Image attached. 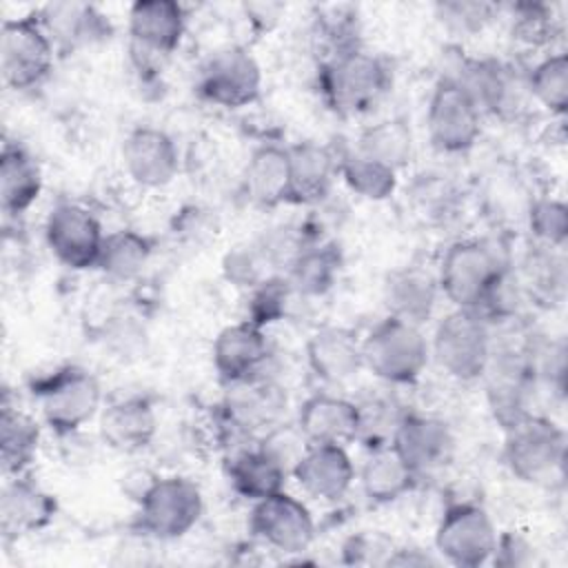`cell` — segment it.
I'll return each instance as SVG.
<instances>
[{"instance_id": "obj_5", "label": "cell", "mask_w": 568, "mask_h": 568, "mask_svg": "<svg viewBox=\"0 0 568 568\" xmlns=\"http://www.w3.org/2000/svg\"><path fill=\"white\" fill-rule=\"evenodd\" d=\"M566 462V433L552 419L528 415L506 428L504 464L524 484L548 486L561 479Z\"/></svg>"}, {"instance_id": "obj_17", "label": "cell", "mask_w": 568, "mask_h": 568, "mask_svg": "<svg viewBox=\"0 0 568 568\" xmlns=\"http://www.w3.org/2000/svg\"><path fill=\"white\" fill-rule=\"evenodd\" d=\"M55 513V497L38 486L27 473L4 477L0 493V532L4 541L40 532L53 521Z\"/></svg>"}, {"instance_id": "obj_41", "label": "cell", "mask_w": 568, "mask_h": 568, "mask_svg": "<svg viewBox=\"0 0 568 568\" xmlns=\"http://www.w3.org/2000/svg\"><path fill=\"white\" fill-rule=\"evenodd\" d=\"M457 189L444 173H422L410 186V202L426 220H444L457 206Z\"/></svg>"}, {"instance_id": "obj_37", "label": "cell", "mask_w": 568, "mask_h": 568, "mask_svg": "<svg viewBox=\"0 0 568 568\" xmlns=\"http://www.w3.org/2000/svg\"><path fill=\"white\" fill-rule=\"evenodd\" d=\"M337 173L344 184L371 202L388 200L397 189V171L353 151L337 153Z\"/></svg>"}, {"instance_id": "obj_8", "label": "cell", "mask_w": 568, "mask_h": 568, "mask_svg": "<svg viewBox=\"0 0 568 568\" xmlns=\"http://www.w3.org/2000/svg\"><path fill=\"white\" fill-rule=\"evenodd\" d=\"M55 44L44 31L38 11L4 20L0 27L2 82L13 91L38 87L53 69Z\"/></svg>"}, {"instance_id": "obj_47", "label": "cell", "mask_w": 568, "mask_h": 568, "mask_svg": "<svg viewBox=\"0 0 568 568\" xmlns=\"http://www.w3.org/2000/svg\"><path fill=\"white\" fill-rule=\"evenodd\" d=\"M535 559V548L517 532L497 535V546L493 552L495 566H528Z\"/></svg>"}, {"instance_id": "obj_10", "label": "cell", "mask_w": 568, "mask_h": 568, "mask_svg": "<svg viewBox=\"0 0 568 568\" xmlns=\"http://www.w3.org/2000/svg\"><path fill=\"white\" fill-rule=\"evenodd\" d=\"M426 129L439 153H466L481 133V111L455 80L442 75L428 100Z\"/></svg>"}, {"instance_id": "obj_32", "label": "cell", "mask_w": 568, "mask_h": 568, "mask_svg": "<svg viewBox=\"0 0 568 568\" xmlns=\"http://www.w3.org/2000/svg\"><path fill=\"white\" fill-rule=\"evenodd\" d=\"M226 475L233 490L253 504L284 490L288 477V473L260 446L240 448L233 453L226 466Z\"/></svg>"}, {"instance_id": "obj_43", "label": "cell", "mask_w": 568, "mask_h": 568, "mask_svg": "<svg viewBox=\"0 0 568 568\" xmlns=\"http://www.w3.org/2000/svg\"><path fill=\"white\" fill-rule=\"evenodd\" d=\"M510 33L526 47H548L557 33V20L548 4L519 2L510 7Z\"/></svg>"}, {"instance_id": "obj_39", "label": "cell", "mask_w": 568, "mask_h": 568, "mask_svg": "<svg viewBox=\"0 0 568 568\" xmlns=\"http://www.w3.org/2000/svg\"><path fill=\"white\" fill-rule=\"evenodd\" d=\"M222 273L231 284L248 288V291L253 286H257L260 282H264L266 277L282 275L275 268L273 260L268 257V253L260 240L231 248L222 260Z\"/></svg>"}, {"instance_id": "obj_19", "label": "cell", "mask_w": 568, "mask_h": 568, "mask_svg": "<svg viewBox=\"0 0 568 568\" xmlns=\"http://www.w3.org/2000/svg\"><path fill=\"white\" fill-rule=\"evenodd\" d=\"M291 475L306 495L337 501L351 490L355 466L342 444H311Z\"/></svg>"}, {"instance_id": "obj_45", "label": "cell", "mask_w": 568, "mask_h": 568, "mask_svg": "<svg viewBox=\"0 0 568 568\" xmlns=\"http://www.w3.org/2000/svg\"><path fill=\"white\" fill-rule=\"evenodd\" d=\"M497 13V4L477 0H446L435 4L437 20L455 36H473L484 31Z\"/></svg>"}, {"instance_id": "obj_25", "label": "cell", "mask_w": 568, "mask_h": 568, "mask_svg": "<svg viewBox=\"0 0 568 568\" xmlns=\"http://www.w3.org/2000/svg\"><path fill=\"white\" fill-rule=\"evenodd\" d=\"M291 182H288V204L308 206L324 202L335 184L337 153L324 144L300 142L288 146Z\"/></svg>"}, {"instance_id": "obj_35", "label": "cell", "mask_w": 568, "mask_h": 568, "mask_svg": "<svg viewBox=\"0 0 568 568\" xmlns=\"http://www.w3.org/2000/svg\"><path fill=\"white\" fill-rule=\"evenodd\" d=\"M355 151L399 173L413 158L410 126L402 118H388L368 124L359 133Z\"/></svg>"}, {"instance_id": "obj_44", "label": "cell", "mask_w": 568, "mask_h": 568, "mask_svg": "<svg viewBox=\"0 0 568 568\" xmlns=\"http://www.w3.org/2000/svg\"><path fill=\"white\" fill-rule=\"evenodd\" d=\"M528 229L537 244L564 248L568 240V209L557 197H537L526 213Z\"/></svg>"}, {"instance_id": "obj_29", "label": "cell", "mask_w": 568, "mask_h": 568, "mask_svg": "<svg viewBox=\"0 0 568 568\" xmlns=\"http://www.w3.org/2000/svg\"><path fill=\"white\" fill-rule=\"evenodd\" d=\"M42 193V171L36 158L18 142L0 151V202L7 215H22Z\"/></svg>"}, {"instance_id": "obj_2", "label": "cell", "mask_w": 568, "mask_h": 568, "mask_svg": "<svg viewBox=\"0 0 568 568\" xmlns=\"http://www.w3.org/2000/svg\"><path fill=\"white\" fill-rule=\"evenodd\" d=\"M510 257L499 240L470 237L453 242L437 268L439 293L455 308H479L493 286L510 271Z\"/></svg>"}, {"instance_id": "obj_9", "label": "cell", "mask_w": 568, "mask_h": 568, "mask_svg": "<svg viewBox=\"0 0 568 568\" xmlns=\"http://www.w3.org/2000/svg\"><path fill=\"white\" fill-rule=\"evenodd\" d=\"M497 528L484 506L475 501L450 504L437 528V555L459 568H479L493 559L497 546Z\"/></svg>"}, {"instance_id": "obj_4", "label": "cell", "mask_w": 568, "mask_h": 568, "mask_svg": "<svg viewBox=\"0 0 568 568\" xmlns=\"http://www.w3.org/2000/svg\"><path fill=\"white\" fill-rule=\"evenodd\" d=\"M430 357V344L422 326L386 317L362 339L364 368L377 379L406 386L419 379Z\"/></svg>"}, {"instance_id": "obj_13", "label": "cell", "mask_w": 568, "mask_h": 568, "mask_svg": "<svg viewBox=\"0 0 568 568\" xmlns=\"http://www.w3.org/2000/svg\"><path fill=\"white\" fill-rule=\"evenodd\" d=\"M200 95L222 109H242L262 95V69L244 47L215 51L197 80Z\"/></svg>"}, {"instance_id": "obj_23", "label": "cell", "mask_w": 568, "mask_h": 568, "mask_svg": "<svg viewBox=\"0 0 568 568\" xmlns=\"http://www.w3.org/2000/svg\"><path fill=\"white\" fill-rule=\"evenodd\" d=\"M158 435V415L142 395H129L111 402L100 413V439L118 453H140Z\"/></svg>"}, {"instance_id": "obj_40", "label": "cell", "mask_w": 568, "mask_h": 568, "mask_svg": "<svg viewBox=\"0 0 568 568\" xmlns=\"http://www.w3.org/2000/svg\"><path fill=\"white\" fill-rule=\"evenodd\" d=\"M355 404L359 413V428L355 442H362L368 450L390 444L404 410H397V404L388 397H373Z\"/></svg>"}, {"instance_id": "obj_51", "label": "cell", "mask_w": 568, "mask_h": 568, "mask_svg": "<svg viewBox=\"0 0 568 568\" xmlns=\"http://www.w3.org/2000/svg\"><path fill=\"white\" fill-rule=\"evenodd\" d=\"M437 559L426 555L424 550L419 548H393V552L388 555L386 564L384 566H435Z\"/></svg>"}, {"instance_id": "obj_36", "label": "cell", "mask_w": 568, "mask_h": 568, "mask_svg": "<svg viewBox=\"0 0 568 568\" xmlns=\"http://www.w3.org/2000/svg\"><path fill=\"white\" fill-rule=\"evenodd\" d=\"M517 280L521 291H526L530 297L546 304H559L566 288V262L561 257V248L535 244V248L526 255L521 277Z\"/></svg>"}, {"instance_id": "obj_11", "label": "cell", "mask_w": 568, "mask_h": 568, "mask_svg": "<svg viewBox=\"0 0 568 568\" xmlns=\"http://www.w3.org/2000/svg\"><path fill=\"white\" fill-rule=\"evenodd\" d=\"M104 235L95 213L78 202H58L44 220L49 251L71 271L98 268Z\"/></svg>"}, {"instance_id": "obj_6", "label": "cell", "mask_w": 568, "mask_h": 568, "mask_svg": "<svg viewBox=\"0 0 568 568\" xmlns=\"http://www.w3.org/2000/svg\"><path fill=\"white\" fill-rule=\"evenodd\" d=\"M430 355L457 382L481 379L490 351L493 326L475 308H453L444 315L433 333Z\"/></svg>"}, {"instance_id": "obj_1", "label": "cell", "mask_w": 568, "mask_h": 568, "mask_svg": "<svg viewBox=\"0 0 568 568\" xmlns=\"http://www.w3.org/2000/svg\"><path fill=\"white\" fill-rule=\"evenodd\" d=\"M317 84L326 106L342 118L373 111L390 91L393 73L384 58L353 47L326 58L317 69Z\"/></svg>"}, {"instance_id": "obj_38", "label": "cell", "mask_w": 568, "mask_h": 568, "mask_svg": "<svg viewBox=\"0 0 568 568\" xmlns=\"http://www.w3.org/2000/svg\"><path fill=\"white\" fill-rule=\"evenodd\" d=\"M528 93L552 115H564L568 106V58L566 53H548L539 60L528 78Z\"/></svg>"}, {"instance_id": "obj_50", "label": "cell", "mask_w": 568, "mask_h": 568, "mask_svg": "<svg viewBox=\"0 0 568 568\" xmlns=\"http://www.w3.org/2000/svg\"><path fill=\"white\" fill-rule=\"evenodd\" d=\"M155 479H158V475H153L151 470L135 468L122 477V490L129 495V499H133L138 504Z\"/></svg>"}, {"instance_id": "obj_34", "label": "cell", "mask_w": 568, "mask_h": 568, "mask_svg": "<svg viewBox=\"0 0 568 568\" xmlns=\"http://www.w3.org/2000/svg\"><path fill=\"white\" fill-rule=\"evenodd\" d=\"M153 253L151 240L133 229H118L104 235L98 268L113 282L138 280Z\"/></svg>"}, {"instance_id": "obj_42", "label": "cell", "mask_w": 568, "mask_h": 568, "mask_svg": "<svg viewBox=\"0 0 568 568\" xmlns=\"http://www.w3.org/2000/svg\"><path fill=\"white\" fill-rule=\"evenodd\" d=\"M248 293L251 295L246 304V320H251L262 328L284 320L288 311V302L293 297V288L286 275L266 277L257 286H253Z\"/></svg>"}, {"instance_id": "obj_52", "label": "cell", "mask_w": 568, "mask_h": 568, "mask_svg": "<svg viewBox=\"0 0 568 568\" xmlns=\"http://www.w3.org/2000/svg\"><path fill=\"white\" fill-rule=\"evenodd\" d=\"M246 9V16H248V20H251V24H255L260 31H268L275 22H277V18H280V13H282V4H246L244 7Z\"/></svg>"}, {"instance_id": "obj_21", "label": "cell", "mask_w": 568, "mask_h": 568, "mask_svg": "<svg viewBox=\"0 0 568 568\" xmlns=\"http://www.w3.org/2000/svg\"><path fill=\"white\" fill-rule=\"evenodd\" d=\"M284 406L286 395L264 375L248 382L231 384L224 402L226 424L240 435H264L268 428L280 424Z\"/></svg>"}, {"instance_id": "obj_7", "label": "cell", "mask_w": 568, "mask_h": 568, "mask_svg": "<svg viewBox=\"0 0 568 568\" xmlns=\"http://www.w3.org/2000/svg\"><path fill=\"white\" fill-rule=\"evenodd\" d=\"M204 513L200 486L184 475H164L138 501L135 526L146 537L173 541L189 535Z\"/></svg>"}, {"instance_id": "obj_46", "label": "cell", "mask_w": 568, "mask_h": 568, "mask_svg": "<svg viewBox=\"0 0 568 568\" xmlns=\"http://www.w3.org/2000/svg\"><path fill=\"white\" fill-rule=\"evenodd\" d=\"M257 446H260L264 453H268V455L291 475L293 468H295V464L302 459V455L306 453V448H308L311 444L306 442V437L302 435V430L297 428V424H284V422H280V424H275L273 428H268V430L260 437Z\"/></svg>"}, {"instance_id": "obj_18", "label": "cell", "mask_w": 568, "mask_h": 568, "mask_svg": "<svg viewBox=\"0 0 568 568\" xmlns=\"http://www.w3.org/2000/svg\"><path fill=\"white\" fill-rule=\"evenodd\" d=\"M455 80L477 104L481 113L508 115L517 106V82L513 69L490 58H459L455 73H444Z\"/></svg>"}, {"instance_id": "obj_31", "label": "cell", "mask_w": 568, "mask_h": 568, "mask_svg": "<svg viewBox=\"0 0 568 568\" xmlns=\"http://www.w3.org/2000/svg\"><path fill=\"white\" fill-rule=\"evenodd\" d=\"M417 475L413 468L402 459V455L393 448V444L371 448L362 470L359 484L364 495L373 504H393L406 493L413 490L417 484Z\"/></svg>"}, {"instance_id": "obj_26", "label": "cell", "mask_w": 568, "mask_h": 568, "mask_svg": "<svg viewBox=\"0 0 568 568\" xmlns=\"http://www.w3.org/2000/svg\"><path fill=\"white\" fill-rule=\"evenodd\" d=\"M38 18L55 44V51H75L111 36V22L87 2H49Z\"/></svg>"}, {"instance_id": "obj_14", "label": "cell", "mask_w": 568, "mask_h": 568, "mask_svg": "<svg viewBox=\"0 0 568 568\" xmlns=\"http://www.w3.org/2000/svg\"><path fill=\"white\" fill-rule=\"evenodd\" d=\"M390 444L417 477L446 466L455 455V435L448 422L413 410H404Z\"/></svg>"}, {"instance_id": "obj_27", "label": "cell", "mask_w": 568, "mask_h": 568, "mask_svg": "<svg viewBox=\"0 0 568 568\" xmlns=\"http://www.w3.org/2000/svg\"><path fill=\"white\" fill-rule=\"evenodd\" d=\"M437 275L419 266H402L384 280V304L390 317L422 326L426 324L439 300Z\"/></svg>"}, {"instance_id": "obj_16", "label": "cell", "mask_w": 568, "mask_h": 568, "mask_svg": "<svg viewBox=\"0 0 568 568\" xmlns=\"http://www.w3.org/2000/svg\"><path fill=\"white\" fill-rule=\"evenodd\" d=\"M268 355L271 351L264 328L251 320L224 326L215 335L211 348L213 368L226 386L262 377Z\"/></svg>"}, {"instance_id": "obj_15", "label": "cell", "mask_w": 568, "mask_h": 568, "mask_svg": "<svg viewBox=\"0 0 568 568\" xmlns=\"http://www.w3.org/2000/svg\"><path fill=\"white\" fill-rule=\"evenodd\" d=\"M122 164L126 175L142 189H162L180 173V149L175 140L158 126H135L122 142Z\"/></svg>"}, {"instance_id": "obj_28", "label": "cell", "mask_w": 568, "mask_h": 568, "mask_svg": "<svg viewBox=\"0 0 568 568\" xmlns=\"http://www.w3.org/2000/svg\"><path fill=\"white\" fill-rule=\"evenodd\" d=\"M288 146L266 142L253 149L242 173V189L255 206L275 209L288 204Z\"/></svg>"}, {"instance_id": "obj_12", "label": "cell", "mask_w": 568, "mask_h": 568, "mask_svg": "<svg viewBox=\"0 0 568 568\" xmlns=\"http://www.w3.org/2000/svg\"><path fill=\"white\" fill-rule=\"evenodd\" d=\"M248 530L275 552L300 555L306 552L315 539V519L304 501L280 490L253 504Z\"/></svg>"}, {"instance_id": "obj_33", "label": "cell", "mask_w": 568, "mask_h": 568, "mask_svg": "<svg viewBox=\"0 0 568 568\" xmlns=\"http://www.w3.org/2000/svg\"><path fill=\"white\" fill-rule=\"evenodd\" d=\"M342 251L335 242H308L286 268V280L293 293L304 297H320L328 293L342 271Z\"/></svg>"}, {"instance_id": "obj_24", "label": "cell", "mask_w": 568, "mask_h": 568, "mask_svg": "<svg viewBox=\"0 0 568 568\" xmlns=\"http://www.w3.org/2000/svg\"><path fill=\"white\" fill-rule=\"evenodd\" d=\"M295 424L308 444L346 446L348 442L357 439L359 413L357 404L346 397L315 393L302 402Z\"/></svg>"}, {"instance_id": "obj_49", "label": "cell", "mask_w": 568, "mask_h": 568, "mask_svg": "<svg viewBox=\"0 0 568 568\" xmlns=\"http://www.w3.org/2000/svg\"><path fill=\"white\" fill-rule=\"evenodd\" d=\"M60 439V453L62 459L69 466H78V464H91L95 459V444L91 437H87L80 430L67 433V435H55Z\"/></svg>"}, {"instance_id": "obj_3", "label": "cell", "mask_w": 568, "mask_h": 568, "mask_svg": "<svg viewBox=\"0 0 568 568\" xmlns=\"http://www.w3.org/2000/svg\"><path fill=\"white\" fill-rule=\"evenodd\" d=\"M29 390L44 424L55 435L84 428L102 410V386L98 377L75 364L36 377Z\"/></svg>"}, {"instance_id": "obj_22", "label": "cell", "mask_w": 568, "mask_h": 568, "mask_svg": "<svg viewBox=\"0 0 568 568\" xmlns=\"http://www.w3.org/2000/svg\"><path fill=\"white\" fill-rule=\"evenodd\" d=\"M186 33V11L173 0H138L129 7L131 44L160 58L171 55Z\"/></svg>"}, {"instance_id": "obj_48", "label": "cell", "mask_w": 568, "mask_h": 568, "mask_svg": "<svg viewBox=\"0 0 568 568\" xmlns=\"http://www.w3.org/2000/svg\"><path fill=\"white\" fill-rule=\"evenodd\" d=\"M377 552H384L386 559L393 552V546L386 544L382 535L362 532V535L351 537L344 544V555H346V561H351V564H379V559L375 557Z\"/></svg>"}, {"instance_id": "obj_30", "label": "cell", "mask_w": 568, "mask_h": 568, "mask_svg": "<svg viewBox=\"0 0 568 568\" xmlns=\"http://www.w3.org/2000/svg\"><path fill=\"white\" fill-rule=\"evenodd\" d=\"M40 446V424L9 402L4 390L0 404V466L4 477L24 475Z\"/></svg>"}, {"instance_id": "obj_20", "label": "cell", "mask_w": 568, "mask_h": 568, "mask_svg": "<svg viewBox=\"0 0 568 568\" xmlns=\"http://www.w3.org/2000/svg\"><path fill=\"white\" fill-rule=\"evenodd\" d=\"M306 364L326 384H344L362 368V339L348 326L326 324L306 339Z\"/></svg>"}]
</instances>
